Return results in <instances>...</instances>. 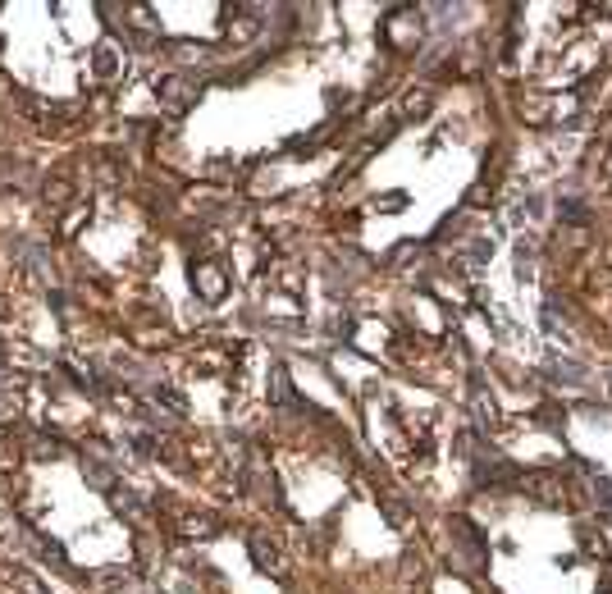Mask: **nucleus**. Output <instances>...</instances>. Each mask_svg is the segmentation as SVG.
<instances>
[{
    "label": "nucleus",
    "instance_id": "1",
    "mask_svg": "<svg viewBox=\"0 0 612 594\" xmlns=\"http://www.w3.org/2000/svg\"><path fill=\"white\" fill-rule=\"evenodd\" d=\"M252 549H256V562H261L265 572L284 576V558H279V549H274V544H265V535H256V539H252Z\"/></svg>",
    "mask_w": 612,
    "mask_h": 594
},
{
    "label": "nucleus",
    "instance_id": "2",
    "mask_svg": "<svg viewBox=\"0 0 612 594\" xmlns=\"http://www.w3.org/2000/svg\"><path fill=\"white\" fill-rule=\"evenodd\" d=\"M430 110V92H411L407 96V114H425Z\"/></svg>",
    "mask_w": 612,
    "mask_h": 594
},
{
    "label": "nucleus",
    "instance_id": "3",
    "mask_svg": "<svg viewBox=\"0 0 612 594\" xmlns=\"http://www.w3.org/2000/svg\"><path fill=\"white\" fill-rule=\"evenodd\" d=\"M201 288H206V293H210V297H215V293H219V288H224V279H219V275H215V270H201Z\"/></svg>",
    "mask_w": 612,
    "mask_h": 594
},
{
    "label": "nucleus",
    "instance_id": "4",
    "mask_svg": "<svg viewBox=\"0 0 612 594\" xmlns=\"http://www.w3.org/2000/svg\"><path fill=\"white\" fill-rule=\"evenodd\" d=\"M603 594H612V576H603Z\"/></svg>",
    "mask_w": 612,
    "mask_h": 594
}]
</instances>
